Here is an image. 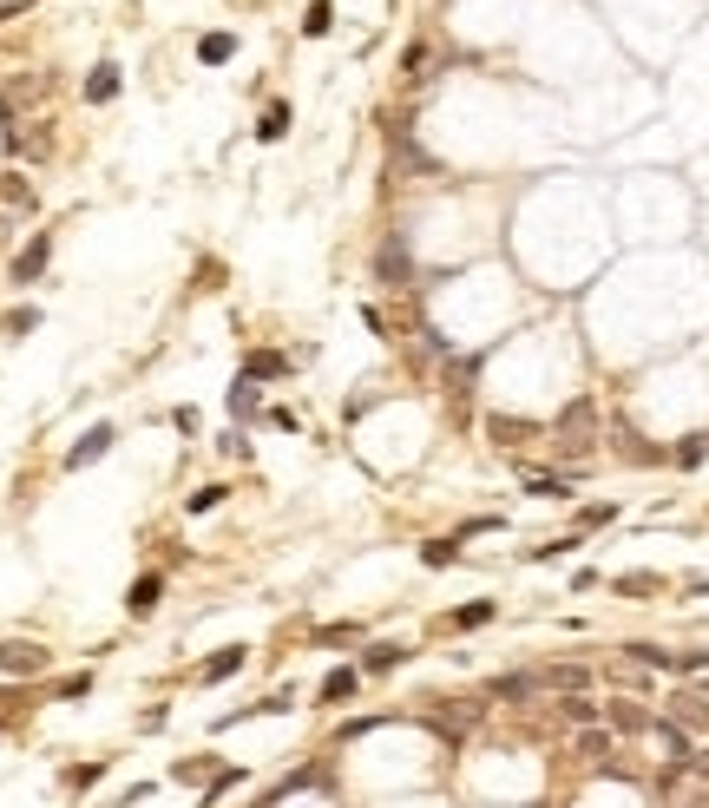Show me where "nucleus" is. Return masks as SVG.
Wrapping results in <instances>:
<instances>
[{"mask_svg": "<svg viewBox=\"0 0 709 808\" xmlns=\"http://www.w3.org/2000/svg\"><path fill=\"white\" fill-rule=\"evenodd\" d=\"M46 664H53L46 645H26V637H7V645H0V671L7 677H40Z\"/></svg>", "mask_w": 709, "mask_h": 808, "instance_id": "obj_1", "label": "nucleus"}, {"mask_svg": "<svg viewBox=\"0 0 709 808\" xmlns=\"http://www.w3.org/2000/svg\"><path fill=\"white\" fill-rule=\"evenodd\" d=\"M650 723H657V716H650L637 696H611V704H605V730L611 736H644Z\"/></svg>", "mask_w": 709, "mask_h": 808, "instance_id": "obj_2", "label": "nucleus"}, {"mask_svg": "<svg viewBox=\"0 0 709 808\" xmlns=\"http://www.w3.org/2000/svg\"><path fill=\"white\" fill-rule=\"evenodd\" d=\"M158 598H164V572H138L125 585V618H152Z\"/></svg>", "mask_w": 709, "mask_h": 808, "instance_id": "obj_3", "label": "nucleus"}, {"mask_svg": "<svg viewBox=\"0 0 709 808\" xmlns=\"http://www.w3.org/2000/svg\"><path fill=\"white\" fill-rule=\"evenodd\" d=\"M243 664H250V645H223L217 657H204V664H197V684H231V677L243 671Z\"/></svg>", "mask_w": 709, "mask_h": 808, "instance_id": "obj_4", "label": "nucleus"}, {"mask_svg": "<svg viewBox=\"0 0 709 808\" xmlns=\"http://www.w3.org/2000/svg\"><path fill=\"white\" fill-rule=\"evenodd\" d=\"M538 690L578 696V690H591V671H585V664H546V671H538Z\"/></svg>", "mask_w": 709, "mask_h": 808, "instance_id": "obj_5", "label": "nucleus"}, {"mask_svg": "<svg viewBox=\"0 0 709 808\" xmlns=\"http://www.w3.org/2000/svg\"><path fill=\"white\" fill-rule=\"evenodd\" d=\"M112 440H119V434H112L105 421H99V428H86V434H79V448L66 454V467L79 473V467H93V460H105V454H112Z\"/></svg>", "mask_w": 709, "mask_h": 808, "instance_id": "obj_6", "label": "nucleus"}, {"mask_svg": "<svg viewBox=\"0 0 709 808\" xmlns=\"http://www.w3.org/2000/svg\"><path fill=\"white\" fill-rule=\"evenodd\" d=\"M46 257H53V237H46V231H34V237H26V250L14 257V283H34V276L46 270Z\"/></svg>", "mask_w": 709, "mask_h": 808, "instance_id": "obj_7", "label": "nucleus"}, {"mask_svg": "<svg viewBox=\"0 0 709 808\" xmlns=\"http://www.w3.org/2000/svg\"><path fill=\"white\" fill-rule=\"evenodd\" d=\"M355 690H361V664H335V671L322 677V704H349Z\"/></svg>", "mask_w": 709, "mask_h": 808, "instance_id": "obj_8", "label": "nucleus"}, {"mask_svg": "<svg viewBox=\"0 0 709 808\" xmlns=\"http://www.w3.org/2000/svg\"><path fill=\"white\" fill-rule=\"evenodd\" d=\"M493 618H499V605H493V598H473V605H453V611H447V625H453V631H479V625H493Z\"/></svg>", "mask_w": 709, "mask_h": 808, "instance_id": "obj_9", "label": "nucleus"}, {"mask_svg": "<svg viewBox=\"0 0 709 808\" xmlns=\"http://www.w3.org/2000/svg\"><path fill=\"white\" fill-rule=\"evenodd\" d=\"M401 664H408V645H368V651H361V677L401 671Z\"/></svg>", "mask_w": 709, "mask_h": 808, "instance_id": "obj_10", "label": "nucleus"}, {"mask_svg": "<svg viewBox=\"0 0 709 808\" xmlns=\"http://www.w3.org/2000/svg\"><path fill=\"white\" fill-rule=\"evenodd\" d=\"M558 716L572 723V730H591V723H605V704H591V696H558Z\"/></svg>", "mask_w": 709, "mask_h": 808, "instance_id": "obj_11", "label": "nucleus"}, {"mask_svg": "<svg viewBox=\"0 0 709 808\" xmlns=\"http://www.w3.org/2000/svg\"><path fill=\"white\" fill-rule=\"evenodd\" d=\"M381 276H388V290H408V276H414V263H408V250H401V237H394V243H381Z\"/></svg>", "mask_w": 709, "mask_h": 808, "instance_id": "obj_12", "label": "nucleus"}, {"mask_svg": "<svg viewBox=\"0 0 709 808\" xmlns=\"http://www.w3.org/2000/svg\"><path fill=\"white\" fill-rule=\"evenodd\" d=\"M243 375H250V381H282V375H290V355H276V349H257V355L243 361Z\"/></svg>", "mask_w": 709, "mask_h": 808, "instance_id": "obj_13", "label": "nucleus"}, {"mask_svg": "<svg viewBox=\"0 0 709 808\" xmlns=\"http://www.w3.org/2000/svg\"><path fill=\"white\" fill-rule=\"evenodd\" d=\"M197 60H204V66H231L237 60V34H204V40H197Z\"/></svg>", "mask_w": 709, "mask_h": 808, "instance_id": "obj_14", "label": "nucleus"}, {"mask_svg": "<svg viewBox=\"0 0 709 808\" xmlns=\"http://www.w3.org/2000/svg\"><path fill=\"white\" fill-rule=\"evenodd\" d=\"M670 704H676V716H670V723H684V730H709V704H703L696 690H684V696H670Z\"/></svg>", "mask_w": 709, "mask_h": 808, "instance_id": "obj_15", "label": "nucleus"}, {"mask_svg": "<svg viewBox=\"0 0 709 808\" xmlns=\"http://www.w3.org/2000/svg\"><path fill=\"white\" fill-rule=\"evenodd\" d=\"M86 99H93V105H112V99H119V66H93V73H86Z\"/></svg>", "mask_w": 709, "mask_h": 808, "instance_id": "obj_16", "label": "nucleus"}, {"mask_svg": "<svg viewBox=\"0 0 709 808\" xmlns=\"http://www.w3.org/2000/svg\"><path fill=\"white\" fill-rule=\"evenodd\" d=\"M257 401H263V381H250V375H237V381H231V414L243 421V414H257Z\"/></svg>", "mask_w": 709, "mask_h": 808, "instance_id": "obj_17", "label": "nucleus"}, {"mask_svg": "<svg viewBox=\"0 0 709 808\" xmlns=\"http://www.w3.org/2000/svg\"><path fill=\"white\" fill-rule=\"evenodd\" d=\"M624 657L644 664V671H676V651H664V645H624Z\"/></svg>", "mask_w": 709, "mask_h": 808, "instance_id": "obj_18", "label": "nucleus"}, {"mask_svg": "<svg viewBox=\"0 0 709 808\" xmlns=\"http://www.w3.org/2000/svg\"><path fill=\"white\" fill-rule=\"evenodd\" d=\"M453 559H460V539H428V546H420V566H428V572H447Z\"/></svg>", "mask_w": 709, "mask_h": 808, "instance_id": "obj_19", "label": "nucleus"}, {"mask_svg": "<svg viewBox=\"0 0 709 808\" xmlns=\"http://www.w3.org/2000/svg\"><path fill=\"white\" fill-rule=\"evenodd\" d=\"M487 690H493V696H532V690H538V671H506V677H493Z\"/></svg>", "mask_w": 709, "mask_h": 808, "instance_id": "obj_20", "label": "nucleus"}, {"mask_svg": "<svg viewBox=\"0 0 709 808\" xmlns=\"http://www.w3.org/2000/svg\"><path fill=\"white\" fill-rule=\"evenodd\" d=\"M282 132H290V105L276 99V105H263V119H257V138H263V145H276Z\"/></svg>", "mask_w": 709, "mask_h": 808, "instance_id": "obj_21", "label": "nucleus"}, {"mask_svg": "<svg viewBox=\"0 0 709 808\" xmlns=\"http://www.w3.org/2000/svg\"><path fill=\"white\" fill-rule=\"evenodd\" d=\"M211 775H217L211 756H184V763H172V783H184V789H191V783H211Z\"/></svg>", "mask_w": 709, "mask_h": 808, "instance_id": "obj_22", "label": "nucleus"}, {"mask_svg": "<svg viewBox=\"0 0 709 808\" xmlns=\"http://www.w3.org/2000/svg\"><path fill=\"white\" fill-rule=\"evenodd\" d=\"M329 26H335V0H309V20H302V34H309V40H322Z\"/></svg>", "mask_w": 709, "mask_h": 808, "instance_id": "obj_23", "label": "nucleus"}, {"mask_svg": "<svg viewBox=\"0 0 709 808\" xmlns=\"http://www.w3.org/2000/svg\"><path fill=\"white\" fill-rule=\"evenodd\" d=\"M657 585H664L657 572H624V578H617V592H624V598H644V592H657Z\"/></svg>", "mask_w": 709, "mask_h": 808, "instance_id": "obj_24", "label": "nucleus"}, {"mask_svg": "<svg viewBox=\"0 0 709 808\" xmlns=\"http://www.w3.org/2000/svg\"><path fill=\"white\" fill-rule=\"evenodd\" d=\"M578 756H605V749H611V730H598V723H591V730H578Z\"/></svg>", "mask_w": 709, "mask_h": 808, "instance_id": "obj_25", "label": "nucleus"}, {"mask_svg": "<svg viewBox=\"0 0 709 808\" xmlns=\"http://www.w3.org/2000/svg\"><path fill=\"white\" fill-rule=\"evenodd\" d=\"M99 775H105V763H73V769L60 775V783H66V789H93Z\"/></svg>", "mask_w": 709, "mask_h": 808, "instance_id": "obj_26", "label": "nucleus"}, {"mask_svg": "<svg viewBox=\"0 0 709 808\" xmlns=\"http://www.w3.org/2000/svg\"><path fill=\"white\" fill-rule=\"evenodd\" d=\"M217 499H223V487H197V493H184V513L197 519V513H217Z\"/></svg>", "mask_w": 709, "mask_h": 808, "instance_id": "obj_27", "label": "nucleus"}, {"mask_svg": "<svg viewBox=\"0 0 709 808\" xmlns=\"http://www.w3.org/2000/svg\"><path fill=\"white\" fill-rule=\"evenodd\" d=\"M526 493H532V499H565L572 487H565V480H552V473H532V480H526Z\"/></svg>", "mask_w": 709, "mask_h": 808, "instance_id": "obj_28", "label": "nucleus"}, {"mask_svg": "<svg viewBox=\"0 0 709 808\" xmlns=\"http://www.w3.org/2000/svg\"><path fill=\"white\" fill-rule=\"evenodd\" d=\"M670 460H676V467H703V460H709V434H696V440H684V448H676Z\"/></svg>", "mask_w": 709, "mask_h": 808, "instance_id": "obj_29", "label": "nucleus"}, {"mask_svg": "<svg viewBox=\"0 0 709 808\" xmlns=\"http://www.w3.org/2000/svg\"><path fill=\"white\" fill-rule=\"evenodd\" d=\"M34 322H40V310H7V316H0V336H26Z\"/></svg>", "mask_w": 709, "mask_h": 808, "instance_id": "obj_30", "label": "nucleus"}, {"mask_svg": "<svg viewBox=\"0 0 709 808\" xmlns=\"http://www.w3.org/2000/svg\"><path fill=\"white\" fill-rule=\"evenodd\" d=\"M53 690H60L66 704H73V696H86V690H93V671H73V677H60V684H53Z\"/></svg>", "mask_w": 709, "mask_h": 808, "instance_id": "obj_31", "label": "nucleus"}, {"mask_svg": "<svg viewBox=\"0 0 709 808\" xmlns=\"http://www.w3.org/2000/svg\"><path fill=\"white\" fill-rule=\"evenodd\" d=\"M349 637H361V625H322L316 645H349Z\"/></svg>", "mask_w": 709, "mask_h": 808, "instance_id": "obj_32", "label": "nucleus"}, {"mask_svg": "<svg viewBox=\"0 0 709 808\" xmlns=\"http://www.w3.org/2000/svg\"><path fill=\"white\" fill-rule=\"evenodd\" d=\"M684 775H696V783H709V749H690V763H676Z\"/></svg>", "mask_w": 709, "mask_h": 808, "instance_id": "obj_33", "label": "nucleus"}, {"mask_svg": "<svg viewBox=\"0 0 709 808\" xmlns=\"http://www.w3.org/2000/svg\"><path fill=\"white\" fill-rule=\"evenodd\" d=\"M572 546H578V539H546V546H532V559H565Z\"/></svg>", "mask_w": 709, "mask_h": 808, "instance_id": "obj_34", "label": "nucleus"}, {"mask_svg": "<svg viewBox=\"0 0 709 808\" xmlns=\"http://www.w3.org/2000/svg\"><path fill=\"white\" fill-rule=\"evenodd\" d=\"M493 434L506 440V448H513V440H519V434H532V428H526V421H493Z\"/></svg>", "mask_w": 709, "mask_h": 808, "instance_id": "obj_35", "label": "nucleus"}, {"mask_svg": "<svg viewBox=\"0 0 709 808\" xmlns=\"http://www.w3.org/2000/svg\"><path fill=\"white\" fill-rule=\"evenodd\" d=\"M605 519H617V507H585L578 513V526H605Z\"/></svg>", "mask_w": 709, "mask_h": 808, "instance_id": "obj_36", "label": "nucleus"}, {"mask_svg": "<svg viewBox=\"0 0 709 808\" xmlns=\"http://www.w3.org/2000/svg\"><path fill=\"white\" fill-rule=\"evenodd\" d=\"M34 0H0V20H14V14H26Z\"/></svg>", "mask_w": 709, "mask_h": 808, "instance_id": "obj_37", "label": "nucleus"}]
</instances>
